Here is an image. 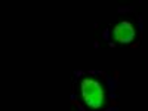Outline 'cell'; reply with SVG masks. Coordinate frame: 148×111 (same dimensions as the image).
Listing matches in <instances>:
<instances>
[{
    "instance_id": "cell-2",
    "label": "cell",
    "mask_w": 148,
    "mask_h": 111,
    "mask_svg": "<svg viewBox=\"0 0 148 111\" xmlns=\"http://www.w3.org/2000/svg\"><path fill=\"white\" fill-rule=\"evenodd\" d=\"M113 36L119 43H130L135 39V27L129 21H123L114 27Z\"/></svg>"
},
{
    "instance_id": "cell-1",
    "label": "cell",
    "mask_w": 148,
    "mask_h": 111,
    "mask_svg": "<svg viewBox=\"0 0 148 111\" xmlns=\"http://www.w3.org/2000/svg\"><path fill=\"white\" fill-rule=\"evenodd\" d=\"M80 90H82V98L84 104L89 108L98 110L104 105L105 93L99 82H96L93 79H84L80 84Z\"/></svg>"
}]
</instances>
